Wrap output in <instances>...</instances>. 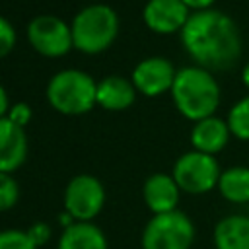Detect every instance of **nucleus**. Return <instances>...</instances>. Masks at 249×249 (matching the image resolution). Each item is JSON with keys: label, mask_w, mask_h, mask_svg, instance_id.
Instances as JSON below:
<instances>
[{"label": "nucleus", "mask_w": 249, "mask_h": 249, "mask_svg": "<svg viewBox=\"0 0 249 249\" xmlns=\"http://www.w3.org/2000/svg\"><path fill=\"white\" fill-rule=\"evenodd\" d=\"M187 54L206 70H228L241 56V31L224 12L208 8L193 12L181 29Z\"/></svg>", "instance_id": "obj_1"}, {"label": "nucleus", "mask_w": 249, "mask_h": 249, "mask_svg": "<svg viewBox=\"0 0 249 249\" xmlns=\"http://www.w3.org/2000/svg\"><path fill=\"white\" fill-rule=\"evenodd\" d=\"M171 97L185 119L198 123L214 117L220 105V86L210 70L202 66H185L175 74Z\"/></svg>", "instance_id": "obj_2"}, {"label": "nucleus", "mask_w": 249, "mask_h": 249, "mask_svg": "<svg viewBox=\"0 0 249 249\" xmlns=\"http://www.w3.org/2000/svg\"><path fill=\"white\" fill-rule=\"evenodd\" d=\"M47 101L62 115H84L97 105V82L84 70H60L47 84Z\"/></svg>", "instance_id": "obj_3"}, {"label": "nucleus", "mask_w": 249, "mask_h": 249, "mask_svg": "<svg viewBox=\"0 0 249 249\" xmlns=\"http://www.w3.org/2000/svg\"><path fill=\"white\" fill-rule=\"evenodd\" d=\"M70 29L74 49L97 54L113 45L119 33V16L107 4H91L74 16Z\"/></svg>", "instance_id": "obj_4"}, {"label": "nucleus", "mask_w": 249, "mask_h": 249, "mask_svg": "<svg viewBox=\"0 0 249 249\" xmlns=\"http://www.w3.org/2000/svg\"><path fill=\"white\" fill-rule=\"evenodd\" d=\"M195 241V226L181 212L154 214L142 231V249H191Z\"/></svg>", "instance_id": "obj_5"}, {"label": "nucleus", "mask_w": 249, "mask_h": 249, "mask_svg": "<svg viewBox=\"0 0 249 249\" xmlns=\"http://www.w3.org/2000/svg\"><path fill=\"white\" fill-rule=\"evenodd\" d=\"M220 175L222 171L216 158L196 150L179 156L171 171L177 187L189 195H204L212 191L214 187H218Z\"/></svg>", "instance_id": "obj_6"}, {"label": "nucleus", "mask_w": 249, "mask_h": 249, "mask_svg": "<svg viewBox=\"0 0 249 249\" xmlns=\"http://www.w3.org/2000/svg\"><path fill=\"white\" fill-rule=\"evenodd\" d=\"M105 202V189L93 175H76L64 191V210L76 222L93 220Z\"/></svg>", "instance_id": "obj_7"}, {"label": "nucleus", "mask_w": 249, "mask_h": 249, "mask_svg": "<svg viewBox=\"0 0 249 249\" xmlns=\"http://www.w3.org/2000/svg\"><path fill=\"white\" fill-rule=\"evenodd\" d=\"M27 39L31 47L49 58L66 54L72 47V29L56 16H37L27 25Z\"/></svg>", "instance_id": "obj_8"}, {"label": "nucleus", "mask_w": 249, "mask_h": 249, "mask_svg": "<svg viewBox=\"0 0 249 249\" xmlns=\"http://www.w3.org/2000/svg\"><path fill=\"white\" fill-rule=\"evenodd\" d=\"M177 70L163 56H148L140 60L132 70V84L136 91L146 97H156L165 91H171Z\"/></svg>", "instance_id": "obj_9"}, {"label": "nucleus", "mask_w": 249, "mask_h": 249, "mask_svg": "<svg viewBox=\"0 0 249 249\" xmlns=\"http://www.w3.org/2000/svg\"><path fill=\"white\" fill-rule=\"evenodd\" d=\"M191 16L189 6L183 0H148L142 12L148 29L160 35H169L185 27Z\"/></svg>", "instance_id": "obj_10"}, {"label": "nucleus", "mask_w": 249, "mask_h": 249, "mask_svg": "<svg viewBox=\"0 0 249 249\" xmlns=\"http://www.w3.org/2000/svg\"><path fill=\"white\" fill-rule=\"evenodd\" d=\"M27 158V136L8 117L0 119V171H16Z\"/></svg>", "instance_id": "obj_11"}, {"label": "nucleus", "mask_w": 249, "mask_h": 249, "mask_svg": "<svg viewBox=\"0 0 249 249\" xmlns=\"http://www.w3.org/2000/svg\"><path fill=\"white\" fill-rule=\"evenodd\" d=\"M179 193H181V189L177 187L175 179L167 173L150 175L142 187L144 202L154 214H165V212L177 210Z\"/></svg>", "instance_id": "obj_12"}, {"label": "nucleus", "mask_w": 249, "mask_h": 249, "mask_svg": "<svg viewBox=\"0 0 249 249\" xmlns=\"http://www.w3.org/2000/svg\"><path fill=\"white\" fill-rule=\"evenodd\" d=\"M230 136L231 132L226 121H222L220 117H208L195 123L191 130V144L196 152L214 156L226 148Z\"/></svg>", "instance_id": "obj_13"}, {"label": "nucleus", "mask_w": 249, "mask_h": 249, "mask_svg": "<svg viewBox=\"0 0 249 249\" xmlns=\"http://www.w3.org/2000/svg\"><path fill=\"white\" fill-rule=\"evenodd\" d=\"M136 88L123 76H105L97 82V105L107 111H124L134 103Z\"/></svg>", "instance_id": "obj_14"}, {"label": "nucleus", "mask_w": 249, "mask_h": 249, "mask_svg": "<svg viewBox=\"0 0 249 249\" xmlns=\"http://www.w3.org/2000/svg\"><path fill=\"white\" fill-rule=\"evenodd\" d=\"M216 249H249V216L230 214L214 228Z\"/></svg>", "instance_id": "obj_15"}, {"label": "nucleus", "mask_w": 249, "mask_h": 249, "mask_svg": "<svg viewBox=\"0 0 249 249\" xmlns=\"http://www.w3.org/2000/svg\"><path fill=\"white\" fill-rule=\"evenodd\" d=\"M56 249H107V239L91 222H74L62 230Z\"/></svg>", "instance_id": "obj_16"}, {"label": "nucleus", "mask_w": 249, "mask_h": 249, "mask_svg": "<svg viewBox=\"0 0 249 249\" xmlns=\"http://www.w3.org/2000/svg\"><path fill=\"white\" fill-rule=\"evenodd\" d=\"M218 191L226 200L233 204L249 202V167L233 165L222 171L218 181Z\"/></svg>", "instance_id": "obj_17"}, {"label": "nucleus", "mask_w": 249, "mask_h": 249, "mask_svg": "<svg viewBox=\"0 0 249 249\" xmlns=\"http://www.w3.org/2000/svg\"><path fill=\"white\" fill-rule=\"evenodd\" d=\"M230 132L239 140H249V95L241 97L228 113L226 119Z\"/></svg>", "instance_id": "obj_18"}, {"label": "nucleus", "mask_w": 249, "mask_h": 249, "mask_svg": "<svg viewBox=\"0 0 249 249\" xmlns=\"http://www.w3.org/2000/svg\"><path fill=\"white\" fill-rule=\"evenodd\" d=\"M19 198V187L10 173L0 171V212L10 210Z\"/></svg>", "instance_id": "obj_19"}, {"label": "nucleus", "mask_w": 249, "mask_h": 249, "mask_svg": "<svg viewBox=\"0 0 249 249\" xmlns=\"http://www.w3.org/2000/svg\"><path fill=\"white\" fill-rule=\"evenodd\" d=\"M0 249H37V245L23 230H4L0 231Z\"/></svg>", "instance_id": "obj_20"}, {"label": "nucleus", "mask_w": 249, "mask_h": 249, "mask_svg": "<svg viewBox=\"0 0 249 249\" xmlns=\"http://www.w3.org/2000/svg\"><path fill=\"white\" fill-rule=\"evenodd\" d=\"M16 41H18V35H16L14 25L6 18L0 16V58L12 53V49L16 47Z\"/></svg>", "instance_id": "obj_21"}, {"label": "nucleus", "mask_w": 249, "mask_h": 249, "mask_svg": "<svg viewBox=\"0 0 249 249\" xmlns=\"http://www.w3.org/2000/svg\"><path fill=\"white\" fill-rule=\"evenodd\" d=\"M31 107L27 105V103H23V101H19V103H14V105H10V111H8V119L12 121V123H16L18 126H25L29 121H31Z\"/></svg>", "instance_id": "obj_22"}, {"label": "nucleus", "mask_w": 249, "mask_h": 249, "mask_svg": "<svg viewBox=\"0 0 249 249\" xmlns=\"http://www.w3.org/2000/svg\"><path fill=\"white\" fill-rule=\"evenodd\" d=\"M27 233H29V237L33 239V243H35L37 247H41V245L51 237V230H49V226L43 224V222H35V224L27 230Z\"/></svg>", "instance_id": "obj_23"}, {"label": "nucleus", "mask_w": 249, "mask_h": 249, "mask_svg": "<svg viewBox=\"0 0 249 249\" xmlns=\"http://www.w3.org/2000/svg\"><path fill=\"white\" fill-rule=\"evenodd\" d=\"M183 2L189 6V10L198 12V10H208V8H212V4H214L216 0H183Z\"/></svg>", "instance_id": "obj_24"}, {"label": "nucleus", "mask_w": 249, "mask_h": 249, "mask_svg": "<svg viewBox=\"0 0 249 249\" xmlns=\"http://www.w3.org/2000/svg\"><path fill=\"white\" fill-rule=\"evenodd\" d=\"M10 111V99H8V93L4 89V86L0 84V119H4Z\"/></svg>", "instance_id": "obj_25"}, {"label": "nucleus", "mask_w": 249, "mask_h": 249, "mask_svg": "<svg viewBox=\"0 0 249 249\" xmlns=\"http://www.w3.org/2000/svg\"><path fill=\"white\" fill-rule=\"evenodd\" d=\"M241 82L245 84V88L249 89V62L243 66V70H241Z\"/></svg>", "instance_id": "obj_26"}]
</instances>
